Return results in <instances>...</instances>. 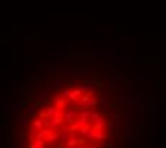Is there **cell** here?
<instances>
[{
    "mask_svg": "<svg viewBox=\"0 0 166 148\" xmlns=\"http://www.w3.org/2000/svg\"><path fill=\"white\" fill-rule=\"evenodd\" d=\"M92 56L93 57H115V51H113V47L109 50V49H96L92 51Z\"/></svg>",
    "mask_w": 166,
    "mask_h": 148,
    "instance_id": "6da1fadb",
    "label": "cell"
},
{
    "mask_svg": "<svg viewBox=\"0 0 166 148\" xmlns=\"http://www.w3.org/2000/svg\"><path fill=\"white\" fill-rule=\"evenodd\" d=\"M76 110H72V108H64L63 110V114H64V122L63 124H66V125H70L72 122H74V120H76Z\"/></svg>",
    "mask_w": 166,
    "mask_h": 148,
    "instance_id": "7a4b0ae2",
    "label": "cell"
},
{
    "mask_svg": "<svg viewBox=\"0 0 166 148\" xmlns=\"http://www.w3.org/2000/svg\"><path fill=\"white\" fill-rule=\"evenodd\" d=\"M115 63H116V66H127V67L133 66V63L129 59H126L125 54H116L115 56Z\"/></svg>",
    "mask_w": 166,
    "mask_h": 148,
    "instance_id": "3957f363",
    "label": "cell"
},
{
    "mask_svg": "<svg viewBox=\"0 0 166 148\" xmlns=\"http://www.w3.org/2000/svg\"><path fill=\"white\" fill-rule=\"evenodd\" d=\"M59 135H60V139L62 141H67L70 139V127L69 125H62V128L59 130Z\"/></svg>",
    "mask_w": 166,
    "mask_h": 148,
    "instance_id": "277c9868",
    "label": "cell"
},
{
    "mask_svg": "<svg viewBox=\"0 0 166 148\" xmlns=\"http://www.w3.org/2000/svg\"><path fill=\"white\" fill-rule=\"evenodd\" d=\"M109 98H110V91L109 90H103L102 93V98H100V103L105 105V110L109 112L110 111V107H109Z\"/></svg>",
    "mask_w": 166,
    "mask_h": 148,
    "instance_id": "5b68a950",
    "label": "cell"
},
{
    "mask_svg": "<svg viewBox=\"0 0 166 148\" xmlns=\"http://www.w3.org/2000/svg\"><path fill=\"white\" fill-rule=\"evenodd\" d=\"M54 105L57 107V110H64V108H67L66 97H63V95H57V97L54 98Z\"/></svg>",
    "mask_w": 166,
    "mask_h": 148,
    "instance_id": "8992f818",
    "label": "cell"
},
{
    "mask_svg": "<svg viewBox=\"0 0 166 148\" xmlns=\"http://www.w3.org/2000/svg\"><path fill=\"white\" fill-rule=\"evenodd\" d=\"M83 95V90L79 87V88H73L72 90V94H70V97H69V100L70 101H73V103H77L79 101V98Z\"/></svg>",
    "mask_w": 166,
    "mask_h": 148,
    "instance_id": "52a82bcc",
    "label": "cell"
},
{
    "mask_svg": "<svg viewBox=\"0 0 166 148\" xmlns=\"http://www.w3.org/2000/svg\"><path fill=\"white\" fill-rule=\"evenodd\" d=\"M46 139L43 138H36L35 141L29 142V148H42V147H46Z\"/></svg>",
    "mask_w": 166,
    "mask_h": 148,
    "instance_id": "ba28073f",
    "label": "cell"
},
{
    "mask_svg": "<svg viewBox=\"0 0 166 148\" xmlns=\"http://www.w3.org/2000/svg\"><path fill=\"white\" fill-rule=\"evenodd\" d=\"M80 88L83 90V93H86V91H90V90L93 88V78H88V80H85V81L82 83Z\"/></svg>",
    "mask_w": 166,
    "mask_h": 148,
    "instance_id": "9c48e42d",
    "label": "cell"
},
{
    "mask_svg": "<svg viewBox=\"0 0 166 148\" xmlns=\"http://www.w3.org/2000/svg\"><path fill=\"white\" fill-rule=\"evenodd\" d=\"M59 110H57V107L54 105V104H50V105H46V112H47V120H50L56 112H57Z\"/></svg>",
    "mask_w": 166,
    "mask_h": 148,
    "instance_id": "30bf717a",
    "label": "cell"
},
{
    "mask_svg": "<svg viewBox=\"0 0 166 148\" xmlns=\"http://www.w3.org/2000/svg\"><path fill=\"white\" fill-rule=\"evenodd\" d=\"M106 138H108V134L103 132V130H100V131H96V130H95V141H96V142L105 141Z\"/></svg>",
    "mask_w": 166,
    "mask_h": 148,
    "instance_id": "8fae6325",
    "label": "cell"
},
{
    "mask_svg": "<svg viewBox=\"0 0 166 148\" xmlns=\"http://www.w3.org/2000/svg\"><path fill=\"white\" fill-rule=\"evenodd\" d=\"M96 105H98V98L96 97H92L88 103L83 104V110H90L92 107H96Z\"/></svg>",
    "mask_w": 166,
    "mask_h": 148,
    "instance_id": "7c38bea8",
    "label": "cell"
},
{
    "mask_svg": "<svg viewBox=\"0 0 166 148\" xmlns=\"http://www.w3.org/2000/svg\"><path fill=\"white\" fill-rule=\"evenodd\" d=\"M37 107H27L26 108V117L29 118H37V111H36Z\"/></svg>",
    "mask_w": 166,
    "mask_h": 148,
    "instance_id": "4fadbf2b",
    "label": "cell"
},
{
    "mask_svg": "<svg viewBox=\"0 0 166 148\" xmlns=\"http://www.w3.org/2000/svg\"><path fill=\"white\" fill-rule=\"evenodd\" d=\"M57 138H60L59 132H57V131H54V130H52V131H50V134H49V135H47V138H46V142H54Z\"/></svg>",
    "mask_w": 166,
    "mask_h": 148,
    "instance_id": "5bb4252c",
    "label": "cell"
},
{
    "mask_svg": "<svg viewBox=\"0 0 166 148\" xmlns=\"http://www.w3.org/2000/svg\"><path fill=\"white\" fill-rule=\"evenodd\" d=\"M63 83H64V78H62V77H59V78H53V80H52V83H50V87L54 90V88H57V87L63 86Z\"/></svg>",
    "mask_w": 166,
    "mask_h": 148,
    "instance_id": "9a60e30c",
    "label": "cell"
},
{
    "mask_svg": "<svg viewBox=\"0 0 166 148\" xmlns=\"http://www.w3.org/2000/svg\"><path fill=\"white\" fill-rule=\"evenodd\" d=\"M72 53H69L66 49H59V50H54V57H69Z\"/></svg>",
    "mask_w": 166,
    "mask_h": 148,
    "instance_id": "2e32d148",
    "label": "cell"
},
{
    "mask_svg": "<svg viewBox=\"0 0 166 148\" xmlns=\"http://www.w3.org/2000/svg\"><path fill=\"white\" fill-rule=\"evenodd\" d=\"M105 118L103 120H99V121H95L93 122V130H96V131H100V130H103L105 128Z\"/></svg>",
    "mask_w": 166,
    "mask_h": 148,
    "instance_id": "e0dca14e",
    "label": "cell"
},
{
    "mask_svg": "<svg viewBox=\"0 0 166 148\" xmlns=\"http://www.w3.org/2000/svg\"><path fill=\"white\" fill-rule=\"evenodd\" d=\"M64 147H77L79 145V138H70L67 141H63Z\"/></svg>",
    "mask_w": 166,
    "mask_h": 148,
    "instance_id": "ac0fdd59",
    "label": "cell"
},
{
    "mask_svg": "<svg viewBox=\"0 0 166 148\" xmlns=\"http://www.w3.org/2000/svg\"><path fill=\"white\" fill-rule=\"evenodd\" d=\"M90 114H92V112H90L89 110H82V111H80V114H79V118H80V120H86V121H88V120H90Z\"/></svg>",
    "mask_w": 166,
    "mask_h": 148,
    "instance_id": "d6986e66",
    "label": "cell"
},
{
    "mask_svg": "<svg viewBox=\"0 0 166 148\" xmlns=\"http://www.w3.org/2000/svg\"><path fill=\"white\" fill-rule=\"evenodd\" d=\"M103 118H105V117H103L100 112H98V111H95V112L90 114V121H93V122H95V121H99V120H103Z\"/></svg>",
    "mask_w": 166,
    "mask_h": 148,
    "instance_id": "ffe728a7",
    "label": "cell"
},
{
    "mask_svg": "<svg viewBox=\"0 0 166 148\" xmlns=\"http://www.w3.org/2000/svg\"><path fill=\"white\" fill-rule=\"evenodd\" d=\"M36 132H37V130H36V127L33 124L27 125V135H36Z\"/></svg>",
    "mask_w": 166,
    "mask_h": 148,
    "instance_id": "44dd1931",
    "label": "cell"
},
{
    "mask_svg": "<svg viewBox=\"0 0 166 148\" xmlns=\"http://www.w3.org/2000/svg\"><path fill=\"white\" fill-rule=\"evenodd\" d=\"M108 128H109V134H113V132L118 131V125L115 122H109L108 124Z\"/></svg>",
    "mask_w": 166,
    "mask_h": 148,
    "instance_id": "7402d4cb",
    "label": "cell"
},
{
    "mask_svg": "<svg viewBox=\"0 0 166 148\" xmlns=\"http://www.w3.org/2000/svg\"><path fill=\"white\" fill-rule=\"evenodd\" d=\"M26 105V101H19L17 104H16V111H17V114H22V108Z\"/></svg>",
    "mask_w": 166,
    "mask_h": 148,
    "instance_id": "603a6c76",
    "label": "cell"
},
{
    "mask_svg": "<svg viewBox=\"0 0 166 148\" xmlns=\"http://www.w3.org/2000/svg\"><path fill=\"white\" fill-rule=\"evenodd\" d=\"M119 114V108H116V107H113L110 111H109V118H115L116 115Z\"/></svg>",
    "mask_w": 166,
    "mask_h": 148,
    "instance_id": "cb8c5ba5",
    "label": "cell"
},
{
    "mask_svg": "<svg viewBox=\"0 0 166 148\" xmlns=\"http://www.w3.org/2000/svg\"><path fill=\"white\" fill-rule=\"evenodd\" d=\"M89 130H90V127H89V125H86V127H82V128L79 130V132H80L83 137H86V135H88V132H89Z\"/></svg>",
    "mask_w": 166,
    "mask_h": 148,
    "instance_id": "d4e9b609",
    "label": "cell"
},
{
    "mask_svg": "<svg viewBox=\"0 0 166 148\" xmlns=\"http://www.w3.org/2000/svg\"><path fill=\"white\" fill-rule=\"evenodd\" d=\"M37 117H39V118H44V120H47V112H46V108H44V110L37 111Z\"/></svg>",
    "mask_w": 166,
    "mask_h": 148,
    "instance_id": "484cf974",
    "label": "cell"
},
{
    "mask_svg": "<svg viewBox=\"0 0 166 148\" xmlns=\"http://www.w3.org/2000/svg\"><path fill=\"white\" fill-rule=\"evenodd\" d=\"M23 61H25V63H23V68H27V66H29V67L32 66V63H30V61H32V59H30V57H25V59H23Z\"/></svg>",
    "mask_w": 166,
    "mask_h": 148,
    "instance_id": "4316f807",
    "label": "cell"
},
{
    "mask_svg": "<svg viewBox=\"0 0 166 148\" xmlns=\"http://www.w3.org/2000/svg\"><path fill=\"white\" fill-rule=\"evenodd\" d=\"M76 122H77V125H79L80 128H82V127H86V125H88V121H86V120H80V118H79Z\"/></svg>",
    "mask_w": 166,
    "mask_h": 148,
    "instance_id": "83f0119b",
    "label": "cell"
},
{
    "mask_svg": "<svg viewBox=\"0 0 166 148\" xmlns=\"http://www.w3.org/2000/svg\"><path fill=\"white\" fill-rule=\"evenodd\" d=\"M70 94H72V90H70V88H66V90H63V91H62V95H63V97H66V98H69V97H70Z\"/></svg>",
    "mask_w": 166,
    "mask_h": 148,
    "instance_id": "f1b7e54d",
    "label": "cell"
},
{
    "mask_svg": "<svg viewBox=\"0 0 166 148\" xmlns=\"http://www.w3.org/2000/svg\"><path fill=\"white\" fill-rule=\"evenodd\" d=\"M139 78H140V80H149V76L142 73V74H139Z\"/></svg>",
    "mask_w": 166,
    "mask_h": 148,
    "instance_id": "f546056e",
    "label": "cell"
},
{
    "mask_svg": "<svg viewBox=\"0 0 166 148\" xmlns=\"http://www.w3.org/2000/svg\"><path fill=\"white\" fill-rule=\"evenodd\" d=\"M25 125H27V118H22L20 120V127H25Z\"/></svg>",
    "mask_w": 166,
    "mask_h": 148,
    "instance_id": "4dcf8cb0",
    "label": "cell"
},
{
    "mask_svg": "<svg viewBox=\"0 0 166 148\" xmlns=\"http://www.w3.org/2000/svg\"><path fill=\"white\" fill-rule=\"evenodd\" d=\"M70 138H77V131H70Z\"/></svg>",
    "mask_w": 166,
    "mask_h": 148,
    "instance_id": "1f68e13d",
    "label": "cell"
},
{
    "mask_svg": "<svg viewBox=\"0 0 166 148\" xmlns=\"http://www.w3.org/2000/svg\"><path fill=\"white\" fill-rule=\"evenodd\" d=\"M100 144H90V148H100Z\"/></svg>",
    "mask_w": 166,
    "mask_h": 148,
    "instance_id": "d6a6232c",
    "label": "cell"
},
{
    "mask_svg": "<svg viewBox=\"0 0 166 148\" xmlns=\"http://www.w3.org/2000/svg\"><path fill=\"white\" fill-rule=\"evenodd\" d=\"M108 148H113V147H112V145H108Z\"/></svg>",
    "mask_w": 166,
    "mask_h": 148,
    "instance_id": "836d02e7",
    "label": "cell"
},
{
    "mask_svg": "<svg viewBox=\"0 0 166 148\" xmlns=\"http://www.w3.org/2000/svg\"><path fill=\"white\" fill-rule=\"evenodd\" d=\"M66 148H76V147H66Z\"/></svg>",
    "mask_w": 166,
    "mask_h": 148,
    "instance_id": "e575fe53",
    "label": "cell"
},
{
    "mask_svg": "<svg viewBox=\"0 0 166 148\" xmlns=\"http://www.w3.org/2000/svg\"><path fill=\"white\" fill-rule=\"evenodd\" d=\"M42 148H46V147H42Z\"/></svg>",
    "mask_w": 166,
    "mask_h": 148,
    "instance_id": "d590c367",
    "label": "cell"
}]
</instances>
